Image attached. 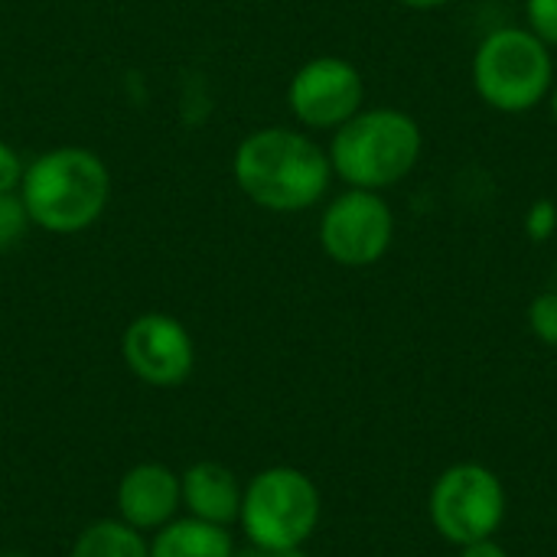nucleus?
I'll list each match as a JSON object with an SVG mask.
<instances>
[{"label": "nucleus", "instance_id": "obj_2", "mask_svg": "<svg viewBox=\"0 0 557 557\" xmlns=\"http://www.w3.org/2000/svg\"><path fill=\"white\" fill-rule=\"evenodd\" d=\"M20 196L33 225L52 235H75L91 228L108 209L111 173L85 147H55L26 166Z\"/></svg>", "mask_w": 557, "mask_h": 557}, {"label": "nucleus", "instance_id": "obj_4", "mask_svg": "<svg viewBox=\"0 0 557 557\" xmlns=\"http://www.w3.org/2000/svg\"><path fill=\"white\" fill-rule=\"evenodd\" d=\"M473 88L503 114H525L555 88L552 49L529 26H499L473 52Z\"/></svg>", "mask_w": 557, "mask_h": 557}, {"label": "nucleus", "instance_id": "obj_9", "mask_svg": "<svg viewBox=\"0 0 557 557\" xmlns=\"http://www.w3.org/2000/svg\"><path fill=\"white\" fill-rule=\"evenodd\" d=\"M124 366L153 388H176L193 375L196 346L189 330L170 313H140L121 336Z\"/></svg>", "mask_w": 557, "mask_h": 557}, {"label": "nucleus", "instance_id": "obj_3", "mask_svg": "<svg viewBox=\"0 0 557 557\" xmlns=\"http://www.w3.org/2000/svg\"><path fill=\"white\" fill-rule=\"evenodd\" d=\"M424 131L401 108H362L333 131L330 166L352 189L382 193L421 160Z\"/></svg>", "mask_w": 557, "mask_h": 557}, {"label": "nucleus", "instance_id": "obj_1", "mask_svg": "<svg viewBox=\"0 0 557 557\" xmlns=\"http://www.w3.org/2000/svg\"><path fill=\"white\" fill-rule=\"evenodd\" d=\"M238 189L268 212H304L317 206L333 180L330 153L290 127L248 134L232 160Z\"/></svg>", "mask_w": 557, "mask_h": 557}, {"label": "nucleus", "instance_id": "obj_6", "mask_svg": "<svg viewBox=\"0 0 557 557\" xmlns=\"http://www.w3.org/2000/svg\"><path fill=\"white\" fill-rule=\"evenodd\" d=\"M428 512L437 535L450 545L493 539L506 519V490L483 463H457L437 476Z\"/></svg>", "mask_w": 557, "mask_h": 557}, {"label": "nucleus", "instance_id": "obj_11", "mask_svg": "<svg viewBox=\"0 0 557 557\" xmlns=\"http://www.w3.org/2000/svg\"><path fill=\"white\" fill-rule=\"evenodd\" d=\"M180 486H183V506L193 519L225 525V529L238 522L245 486L228 467L215 460H199L180 476Z\"/></svg>", "mask_w": 557, "mask_h": 557}, {"label": "nucleus", "instance_id": "obj_12", "mask_svg": "<svg viewBox=\"0 0 557 557\" xmlns=\"http://www.w3.org/2000/svg\"><path fill=\"white\" fill-rule=\"evenodd\" d=\"M150 557H235V539L225 525L183 516L157 529Z\"/></svg>", "mask_w": 557, "mask_h": 557}, {"label": "nucleus", "instance_id": "obj_18", "mask_svg": "<svg viewBox=\"0 0 557 557\" xmlns=\"http://www.w3.org/2000/svg\"><path fill=\"white\" fill-rule=\"evenodd\" d=\"M23 173H26V166H23L20 153L7 140H0V193H16L23 183Z\"/></svg>", "mask_w": 557, "mask_h": 557}, {"label": "nucleus", "instance_id": "obj_7", "mask_svg": "<svg viewBox=\"0 0 557 557\" xmlns=\"http://www.w3.org/2000/svg\"><path fill=\"white\" fill-rule=\"evenodd\" d=\"M395 238V215L382 193L346 189L336 196L320 219V245L326 258L343 268H369L382 261Z\"/></svg>", "mask_w": 557, "mask_h": 557}, {"label": "nucleus", "instance_id": "obj_20", "mask_svg": "<svg viewBox=\"0 0 557 557\" xmlns=\"http://www.w3.org/2000/svg\"><path fill=\"white\" fill-rule=\"evenodd\" d=\"M235 557H307L304 548H245V552H235Z\"/></svg>", "mask_w": 557, "mask_h": 557}, {"label": "nucleus", "instance_id": "obj_10", "mask_svg": "<svg viewBox=\"0 0 557 557\" xmlns=\"http://www.w3.org/2000/svg\"><path fill=\"white\" fill-rule=\"evenodd\" d=\"M183 506L180 476L163 463H137L117 483V519L137 532H157Z\"/></svg>", "mask_w": 557, "mask_h": 557}, {"label": "nucleus", "instance_id": "obj_23", "mask_svg": "<svg viewBox=\"0 0 557 557\" xmlns=\"http://www.w3.org/2000/svg\"><path fill=\"white\" fill-rule=\"evenodd\" d=\"M0 557H26V555H0Z\"/></svg>", "mask_w": 557, "mask_h": 557}, {"label": "nucleus", "instance_id": "obj_21", "mask_svg": "<svg viewBox=\"0 0 557 557\" xmlns=\"http://www.w3.org/2000/svg\"><path fill=\"white\" fill-rule=\"evenodd\" d=\"M405 7H411V10H441V7H447L450 0H401Z\"/></svg>", "mask_w": 557, "mask_h": 557}, {"label": "nucleus", "instance_id": "obj_14", "mask_svg": "<svg viewBox=\"0 0 557 557\" xmlns=\"http://www.w3.org/2000/svg\"><path fill=\"white\" fill-rule=\"evenodd\" d=\"M29 225L33 222H29V212H26L20 189L0 193V251H10L13 245H20Z\"/></svg>", "mask_w": 557, "mask_h": 557}, {"label": "nucleus", "instance_id": "obj_8", "mask_svg": "<svg viewBox=\"0 0 557 557\" xmlns=\"http://www.w3.org/2000/svg\"><path fill=\"white\" fill-rule=\"evenodd\" d=\"M362 72L339 55H317L304 62L287 85V104L294 117L313 131H336L362 111Z\"/></svg>", "mask_w": 557, "mask_h": 557}, {"label": "nucleus", "instance_id": "obj_13", "mask_svg": "<svg viewBox=\"0 0 557 557\" xmlns=\"http://www.w3.org/2000/svg\"><path fill=\"white\" fill-rule=\"evenodd\" d=\"M69 557H150V542L121 519H101L75 539Z\"/></svg>", "mask_w": 557, "mask_h": 557}, {"label": "nucleus", "instance_id": "obj_19", "mask_svg": "<svg viewBox=\"0 0 557 557\" xmlns=\"http://www.w3.org/2000/svg\"><path fill=\"white\" fill-rule=\"evenodd\" d=\"M460 548H463L460 557H509V552L496 539H480V542H470V545H460Z\"/></svg>", "mask_w": 557, "mask_h": 557}, {"label": "nucleus", "instance_id": "obj_17", "mask_svg": "<svg viewBox=\"0 0 557 557\" xmlns=\"http://www.w3.org/2000/svg\"><path fill=\"white\" fill-rule=\"evenodd\" d=\"M525 235L532 242H548L557 235V206L555 199H535L525 209Z\"/></svg>", "mask_w": 557, "mask_h": 557}, {"label": "nucleus", "instance_id": "obj_5", "mask_svg": "<svg viewBox=\"0 0 557 557\" xmlns=\"http://www.w3.org/2000/svg\"><path fill=\"white\" fill-rule=\"evenodd\" d=\"M320 490L294 467L261 470L242 493L238 525L258 548H304L320 525Z\"/></svg>", "mask_w": 557, "mask_h": 557}, {"label": "nucleus", "instance_id": "obj_22", "mask_svg": "<svg viewBox=\"0 0 557 557\" xmlns=\"http://www.w3.org/2000/svg\"><path fill=\"white\" fill-rule=\"evenodd\" d=\"M552 114H555V121H557V85L552 88Z\"/></svg>", "mask_w": 557, "mask_h": 557}, {"label": "nucleus", "instance_id": "obj_15", "mask_svg": "<svg viewBox=\"0 0 557 557\" xmlns=\"http://www.w3.org/2000/svg\"><path fill=\"white\" fill-rule=\"evenodd\" d=\"M529 326L545 346H557V287L542 290L529 304Z\"/></svg>", "mask_w": 557, "mask_h": 557}, {"label": "nucleus", "instance_id": "obj_16", "mask_svg": "<svg viewBox=\"0 0 557 557\" xmlns=\"http://www.w3.org/2000/svg\"><path fill=\"white\" fill-rule=\"evenodd\" d=\"M525 26L548 46H557V0H525Z\"/></svg>", "mask_w": 557, "mask_h": 557}]
</instances>
